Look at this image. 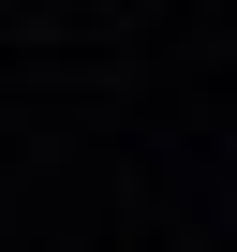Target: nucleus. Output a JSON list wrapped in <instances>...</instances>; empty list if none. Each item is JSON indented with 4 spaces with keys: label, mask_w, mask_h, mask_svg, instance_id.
Instances as JSON below:
<instances>
[]
</instances>
